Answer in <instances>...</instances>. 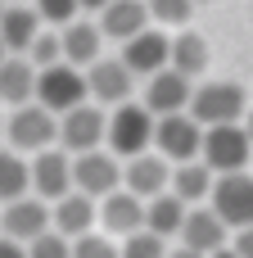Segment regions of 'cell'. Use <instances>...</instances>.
Masks as SVG:
<instances>
[{"label": "cell", "mask_w": 253, "mask_h": 258, "mask_svg": "<svg viewBox=\"0 0 253 258\" xmlns=\"http://www.w3.org/2000/svg\"><path fill=\"white\" fill-rule=\"evenodd\" d=\"M100 41H104V32H100V23H81V18H72L68 27H63V59L68 63H95L100 59Z\"/></svg>", "instance_id": "cell-23"}, {"label": "cell", "mask_w": 253, "mask_h": 258, "mask_svg": "<svg viewBox=\"0 0 253 258\" xmlns=\"http://www.w3.org/2000/svg\"><path fill=\"white\" fill-rule=\"evenodd\" d=\"M0 258H27V245L14 236H0Z\"/></svg>", "instance_id": "cell-33"}, {"label": "cell", "mask_w": 253, "mask_h": 258, "mask_svg": "<svg viewBox=\"0 0 253 258\" xmlns=\"http://www.w3.org/2000/svg\"><path fill=\"white\" fill-rule=\"evenodd\" d=\"M41 14L36 9H27V5H9L5 14H0V36H5V45L9 50H32V41L41 36Z\"/></svg>", "instance_id": "cell-22"}, {"label": "cell", "mask_w": 253, "mask_h": 258, "mask_svg": "<svg viewBox=\"0 0 253 258\" xmlns=\"http://www.w3.org/2000/svg\"><path fill=\"white\" fill-rule=\"evenodd\" d=\"M50 222H54V213L41 204V195H36V200H32V195H23V200L5 204V213H0L5 236H14V240H23V245H32L36 236H45V231H50Z\"/></svg>", "instance_id": "cell-13"}, {"label": "cell", "mask_w": 253, "mask_h": 258, "mask_svg": "<svg viewBox=\"0 0 253 258\" xmlns=\"http://www.w3.org/2000/svg\"><path fill=\"white\" fill-rule=\"evenodd\" d=\"M213 209L226 227H253V172H222L213 181Z\"/></svg>", "instance_id": "cell-8"}, {"label": "cell", "mask_w": 253, "mask_h": 258, "mask_svg": "<svg viewBox=\"0 0 253 258\" xmlns=\"http://www.w3.org/2000/svg\"><path fill=\"white\" fill-rule=\"evenodd\" d=\"M122 186H127L131 195H140V200H154V195L172 190L167 159H163V154H136V159H127V168H122Z\"/></svg>", "instance_id": "cell-14"}, {"label": "cell", "mask_w": 253, "mask_h": 258, "mask_svg": "<svg viewBox=\"0 0 253 258\" xmlns=\"http://www.w3.org/2000/svg\"><path fill=\"white\" fill-rule=\"evenodd\" d=\"M154 127H158V118L149 104H118L109 113V150L122 159H136L154 141Z\"/></svg>", "instance_id": "cell-2"}, {"label": "cell", "mask_w": 253, "mask_h": 258, "mask_svg": "<svg viewBox=\"0 0 253 258\" xmlns=\"http://www.w3.org/2000/svg\"><path fill=\"white\" fill-rule=\"evenodd\" d=\"M72 181H77V190H86V195L104 200V195H113V190H118L122 168H118L113 150H91V154H77V159H72Z\"/></svg>", "instance_id": "cell-9"}, {"label": "cell", "mask_w": 253, "mask_h": 258, "mask_svg": "<svg viewBox=\"0 0 253 258\" xmlns=\"http://www.w3.org/2000/svg\"><path fill=\"white\" fill-rule=\"evenodd\" d=\"M14 5H23V0H14Z\"/></svg>", "instance_id": "cell-41"}, {"label": "cell", "mask_w": 253, "mask_h": 258, "mask_svg": "<svg viewBox=\"0 0 253 258\" xmlns=\"http://www.w3.org/2000/svg\"><path fill=\"white\" fill-rule=\"evenodd\" d=\"M5 59H9V45H5V36H0V63H5Z\"/></svg>", "instance_id": "cell-39"}, {"label": "cell", "mask_w": 253, "mask_h": 258, "mask_svg": "<svg viewBox=\"0 0 253 258\" xmlns=\"http://www.w3.org/2000/svg\"><path fill=\"white\" fill-rule=\"evenodd\" d=\"M186 200H177L172 190H163V195H154V200H145V231H154V236H181V227H186Z\"/></svg>", "instance_id": "cell-20"}, {"label": "cell", "mask_w": 253, "mask_h": 258, "mask_svg": "<svg viewBox=\"0 0 253 258\" xmlns=\"http://www.w3.org/2000/svg\"><path fill=\"white\" fill-rule=\"evenodd\" d=\"M100 222L109 236H136V231H145V200L131 190H113L100 204Z\"/></svg>", "instance_id": "cell-17"}, {"label": "cell", "mask_w": 253, "mask_h": 258, "mask_svg": "<svg viewBox=\"0 0 253 258\" xmlns=\"http://www.w3.org/2000/svg\"><path fill=\"white\" fill-rule=\"evenodd\" d=\"M208 258H240V254H235V245H231V249H226V245H222V249H217V254H208Z\"/></svg>", "instance_id": "cell-36"}, {"label": "cell", "mask_w": 253, "mask_h": 258, "mask_svg": "<svg viewBox=\"0 0 253 258\" xmlns=\"http://www.w3.org/2000/svg\"><path fill=\"white\" fill-rule=\"evenodd\" d=\"M190 14H195V0H149V18H158V23L181 27V23H190Z\"/></svg>", "instance_id": "cell-28"}, {"label": "cell", "mask_w": 253, "mask_h": 258, "mask_svg": "<svg viewBox=\"0 0 253 258\" xmlns=\"http://www.w3.org/2000/svg\"><path fill=\"white\" fill-rule=\"evenodd\" d=\"M109 141V118L95 104H77L68 113H59V145L68 154H91Z\"/></svg>", "instance_id": "cell-7"}, {"label": "cell", "mask_w": 253, "mask_h": 258, "mask_svg": "<svg viewBox=\"0 0 253 258\" xmlns=\"http://www.w3.org/2000/svg\"><path fill=\"white\" fill-rule=\"evenodd\" d=\"M122 258H167V249H163V236H154V231H136V236H127Z\"/></svg>", "instance_id": "cell-30"}, {"label": "cell", "mask_w": 253, "mask_h": 258, "mask_svg": "<svg viewBox=\"0 0 253 258\" xmlns=\"http://www.w3.org/2000/svg\"><path fill=\"white\" fill-rule=\"evenodd\" d=\"M190 100H195V86H190V77L177 73V68L154 73L149 86H145V104L154 109V118H163V113H186Z\"/></svg>", "instance_id": "cell-12"}, {"label": "cell", "mask_w": 253, "mask_h": 258, "mask_svg": "<svg viewBox=\"0 0 253 258\" xmlns=\"http://www.w3.org/2000/svg\"><path fill=\"white\" fill-rule=\"evenodd\" d=\"M172 195H177V200H186V204H195V200L213 195V168H208L204 159L177 163V172H172Z\"/></svg>", "instance_id": "cell-24"}, {"label": "cell", "mask_w": 253, "mask_h": 258, "mask_svg": "<svg viewBox=\"0 0 253 258\" xmlns=\"http://www.w3.org/2000/svg\"><path fill=\"white\" fill-rule=\"evenodd\" d=\"M190 113H195L204 127L244 122V113H249V100H244V91H240L235 82H208V86H195Z\"/></svg>", "instance_id": "cell-5"}, {"label": "cell", "mask_w": 253, "mask_h": 258, "mask_svg": "<svg viewBox=\"0 0 253 258\" xmlns=\"http://www.w3.org/2000/svg\"><path fill=\"white\" fill-rule=\"evenodd\" d=\"M122 63L136 73V77H154L163 68H172V41L163 32H136L131 41H122Z\"/></svg>", "instance_id": "cell-10"}, {"label": "cell", "mask_w": 253, "mask_h": 258, "mask_svg": "<svg viewBox=\"0 0 253 258\" xmlns=\"http://www.w3.org/2000/svg\"><path fill=\"white\" fill-rule=\"evenodd\" d=\"M244 132H249V136H253V109H249V113H244Z\"/></svg>", "instance_id": "cell-38"}, {"label": "cell", "mask_w": 253, "mask_h": 258, "mask_svg": "<svg viewBox=\"0 0 253 258\" xmlns=\"http://www.w3.org/2000/svg\"><path fill=\"white\" fill-rule=\"evenodd\" d=\"M5 127H9V122H0V132H5Z\"/></svg>", "instance_id": "cell-40"}, {"label": "cell", "mask_w": 253, "mask_h": 258, "mask_svg": "<svg viewBox=\"0 0 253 258\" xmlns=\"http://www.w3.org/2000/svg\"><path fill=\"white\" fill-rule=\"evenodd\" d=\"M5 136H9V145L18 154H41V150H50L59 141V113L45 109L41 100L36 104H18L9 127H5Z\"/></svg>", "instance_id": "cell-1"}, {"label": "cell", "mask_w": 253, "mask_h": 258, "mask_svg": "<svg viewBox=\"0 0 253 258\" xmlns=\"http://www.w3.org/2000/svg\"><path fill=\"white\" fill-rule=\"evenodd\" d=\"M77 9H81V0H36V14L45 23H54V27H68Z\"/></svg>", "instance_id": "cell-32"}, {"label": "cell", "mask_w": 253, "mask_h": 258, "mask_svg": "<svg viewBox=\"0 0 253 258\" xmlns=\"http://www.w3.org/2000/svg\"><path fill=\"white\" fill-rule=\"evenodd\" d=\"M0 14H5V5H0Z\"/></svg>", "instance_id": "cell-42"}, {"label": "cell", "mask_w": 253, "mask_h": 258, "mask_svg": "<svg viewBox=\"0 0 253 258\" xmlns=\"http://www.w3.org/2000/svg\"><path fill=\"white\" fill-rule=\"evenodd\" d=\"M172 68L186 73V77H199V73L208 68V41H204L199 32H181V36L172 41Z\"/></svg>", "instance_id": "cell-26"}, {"label": "cell", "mask_w": 253, "mask_h": 258, "mask_svg": "<svg viewBox=\"0 0 253 258\" xmlns=\"http://www.w3.org/2000/svg\"><path fill=\"white\" fill-rule=\"evenodd\" d=\"M167 258H208V254H199V249H186V245H181V249H172Z\"/></svg>", "instance_id": "cell-35"}, {"label": "cell", "mask_w": 253, "mask_h": 258, "mask_svg": "<svg viewBox=\"0 0 253 258\" xmlns=\"http://www.w3.org/2000/svg\"><path fill=\"white\" fill-rule=\"evenodd\" d=\"M72 258H122V249H113L109 245V236H77L72 240Z\"/></svg>", "instance_id": "cell-31"}, {"label": "cell", "mask_w": 253, "mask_h": 258, "mask_svg": "<svg viewBox=\"0 0 253 258\" xmlns=\"http://www.w3.org/2000/svg\"><path fill=\"white\" fill-rule=\"evenodd\" d=\"M145 18H149L145 0H109L100 9V32L113 41H131L136 32H145Z\"/></svg>", "instance_id": "cell-19"}, {"label": "cell", "mask_w": 253, "mask_h": 258, "mask_svg": "<svg viewBox=\"0 0 253 258\" xmlns=\"http://www.w3.org/2000/svg\"><path fill=\"white\" fill-rule=\"evenodd\" d=\"M109 0H81V9H104Z\"/></svg>", "instance_id": "cell-37"}, {"label": "cell", "mask_w": 253, "mask_h": 258, "mask_svg": "<svg viewBox=\"0 0 253 258\" xmlns=\"http://www.w3.org/2000/svg\"><path fill=\"white\" fill-rule=\"evenodd\" d=\"M27 258H72V240L59 236V231H45L27 245Z\"/></svg>", "instance_id": "cell-29"}, {"label": "cell", "mask_w": 253, "mask_h": 258, "mask_svg": "<svg viewBox=\"0 0 253 258\" xmlns=\"http://www.w3.org/2000/svg\"><path fill=\"white\" fill-rule=\"evenodd\" d=\"M77 181H72V159H68V150H41L36 159H32V190L41 195V200H63L68 190H72Z\"/></svg>", "instance_id": "cell-11"}, {"label": "cell", "mask_w": 253, "mask_h": 258, "mask_svg": "<svg viewBox=\"0 0 253 258\" xmlns=\"http://www.w3.org/2000/svg\"><path fill=\"white\" fill-rule=\"evenodd\" d=\"M36 73H41V68H36L32 59H5V63H0V100L14 104V109L27 104V100L36 95Z\"/></svg>", "instance_id": "cell-21"}, {"label": "cell", "mask_w": 253, "mask_h": 258, "mask_svg": "<svg viewBox=\"0 0 253 258\" xmlns=\"http://www.w3.org/2000/svg\"><path fill=\"white\" fill-rule=\"evenodd\" d=\"M27 59H32L36 68H50V63H63V36H54V32H41V36L32 41Z\"/></svg>", "instance_id": "cell-27"}, {"label": "cell", "mask_w": 253, "mask_h": 258, "mask_svg": "<svg viewBox=\"0 0 253 258\" xmlns=\"http://www.w3.org/2000/svg\"><path fill=\"white\" fill-rule=\"evenodd\" d=\"M32 190V163H23L18 150H0V204H14Z\"/></svg>", "instance_id": "cell-25"}, {"label": "cell", "mask_w": 253, "mask_h": 258, "mask_svg": "<svg viewBox=\"0 0 253 258\" xmlns=\"http://www.w3.org/2000/svg\"><path fill=\"white\" fill-rule=\"evenodd\" d=\"M154 145L172 163H190L204 154V122L195 113H163L154 127Z\"/></svg>", "instance_id": "cell-6"}, {"label": "cell", "mask_w": 253, "mask_h": 258, "mask_svg": "<svg viewBox=\"0 0 253 258\" xmlns=\"http://www.w3.org/2000/svg\"><path fill=\"white\" fill-rule=\"evenodd\" d=\"M222 240H226V222L217 218V209H190V213H186V227H181V245H186V249L217 254Z\"/></svg>", "instance_id": "cell-18"}, {"label": "cell", "mask_w": 253, "mask_h": 258, "mask_svg": "<svg viewBox=\"0 0 253 258\" xmlns=\"http://www.w3.org/2000/svg\"><path fill=\"white\" fill-rule=\"evenodd\" d=\"M235 254L253 258V227H240V231H235Z\"/></svg>", "instance_id": "cell-34"}, {"label": "cell", "mask_w": 253, "mask_h": 258, "mask_svg": "<svg viewBox=\"0 0 253 258\" xmlns=\"http://www.w3.org/2000/svg\"><path fill=\"white\" fill-rule=\"evenodd\" d=\"M86 95H91V82H86V73H77V63H68V59L36 73V100H41L45 109H54V113H68V109L86 104Z\"/></svg>", "instance_id": "cell-4"}, {"label": "cell", "mask_w": 253, "mask_h": 258, "mask_svg": "<svg viewBox=\"0 0 253 258\" xmlns=\"http://www.w3.org/2000/svg\"><path fill=\"white\" fill-rule=\"evenodd\" d=\"M131 68L122 63V59H95L91 68H86V82H91V100H100V104H127V95H131Z\"/></svg>", "instance_id": "cell-15"}, {"label": "cell", "mask_w": 253, "mask_h": 258, "mask_svg": "<svg viewBox=\"0 0 253 258\" xmlns=\"http://www.w3.org/2000/svg\"><path fill=\"white\" fill-rule=\"evenodd\" d=\"M54 231L59 236H68V240H77V236H91V227L100 222V209H95V195H86V190H68L63 200H54Z\"/></svg>", "instance_id": "cell-16"}, {"label": "cell", "mask_w": 253, "mask_h": 258, "mask_svg": "<svg viewBox=\"0 0 253 258\" xmlns=\"http://www.w3.org/2000/svg\"><path fill=\"white\" fill-rule=\"evenodd\" d=\"M253 154V136L244 132V122H222V127H204V163L222 177V172H244Z\"/></svg>", "instance_id": "cell-3"}]
</instances>
